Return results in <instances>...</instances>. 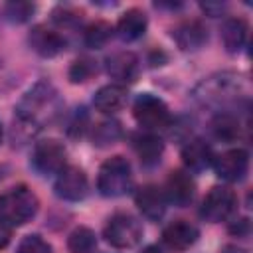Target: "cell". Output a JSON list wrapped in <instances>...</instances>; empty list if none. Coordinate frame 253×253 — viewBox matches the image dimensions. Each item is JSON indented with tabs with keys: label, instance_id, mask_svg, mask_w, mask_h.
<instances>
[{
	"label": "cell",
	"instance_id": "cell-1",
	"mask_svg": "<svg viewBox=\"0 0 253 253\" xmlns=\"http://www.w3.org/2000/svg\"><path fill=\"white\" fill-rule=\"evenodd\" d=\"M61 113V101L57 89L47 81L32 85L16 107V119L40 130L45 123H51Z\"/></svg>",
	"mask_w": 253,
	"mask_h": 253
},
{
	"label": "cell",
	"instance_id": "cell-2",
	"mask_svg": "<svg viewBox=\"0 0 253 253\" xmlns=\"http://www.w3.org/2000/svg\"><path fill=\"white\" fill-rule=\"evenodd\" d=\"M38 196L28 186H14L0 194V217L12 227L32 221L38 213Z\"/></svg>",
	"mask_w": 253,
	"mask_h": 253
},
{
	"label": "cell",
	"instance_id": "cell-3",
	"mask_svg": "<svg viewBox=\"0 0 253 253\" xmlns=\"http://www.w3.org/2000/svg\"><path fill=\"white\" fill-rule=\"evenodd\" d=\"M241 83L235 75H211L194 89V99L204 107H223L239 97Z\"/></svg>",
	"mask_w": 253,
	"mask_h": 253
},
{
	"label": "cell",
	"instance_id": "cell-4",
	"mask_svg": "<svg viewBox=\"0 0 253 253\" xmlns=\"http://www.w3.org/2000/svg\"><path fill=\"white\" fill-rule=\"evenodd\" d=\"M132 186V170L130 162L125 156H111L99 168L97 188L107 198H119L126 194Z\"/></svg>",
	"mask_w": 253,
	"mask_h": 253
},
{
	"label": "cell",
	"instance_id": "cell-5",
	"mask_svg": "<svg viewBox=\"0 0 253 253\" xmlns=\"http://www.w3.org/2000/svg\"><path fill=\"white\" fill-rule=\"evenodd\" d=\"M103 235L107 239V243H111L117 249H130L134 245H138V241L142 239V225L140 221L130 215V213H115L109 217V221L105 223Z\"/></svg>",
	"mask_w": 253,
	"mask_h": 253
},
{
	"label": "cell",
	"instance_id": "cell-6",
	"mask_svg": "<svg viewBox=\"0 0 253 253\" xmlns=\"http://www.w3.org/2000/svg\"><path fill=\"white\" fill-rule=\"evenodd\" d=\"M132 115L136 123L146 130H160L170 126L172 117L162 99H158L152 93H142L132 103Z\"/></svg>",
	"mask_w": 253,
	"mask_h": 253
},
{
	"label": "cell",
	"instance_id": "cell-7",
	"mask_svg": "<svg viewBox=\"0 0 253 253\" xmlns=\"http://www.w3.org/2000/svg\"><path fill=\"white\" fill-rule=\"evenodd\" d=\"M65 162H67V150L59 140L47 138V140H42L34 146L32 164L40 174H43V176L59 174L67 166Z\"/></svg>",
	"mask_w": 253,
	"mask_h": 253
},
{
	"label": "cell",
	"instance_id": "cell-8",
	"mask_svg": "<svg viewBox=\"0 0 253 253\" xmlns=\"http://www.w3.org/2000/svg\"><path fill=\"white\" fill-rule=\"evenodd\" d=\"M235 206H237L235 192L229 190V188H225V186H215L204 198L200 213H202L204 219H208L211 223H217V221L227 219L233 213Z\"/></svg>",
	"mask_w": 253,
	"mask_h": 253
},
{
	"label": "cell",
	"instance_id": "cell-9",
	"mask_svg": "<svg viewBox=\"0 0 253 253\" xmlns=\"http://www.w3.org/2000/svg\"><path fill=\"white\" fill-rule=\"evenodd\" d=\"M53 190L55 194L61 198V200H67V202H79L87 196L89 192V182H87V176L81 168L77 166H65L57 178H55V184H53Z\"/></svg>",
	"mask_w": 253,
	"mask_h": 253
},
{
	"label": "cell",
	"instance_id": "cell-10",
	"mask_svg": "<svg viewBox=\"0 0 253 253\" xmlns=\"http://www.w3.org/2000/svg\"><path fill=\"white\" fill-rule=\"evenodd\" d=\"M215 174L225 182H239L249 170V154L243 148H231L221 156L213 158Z\"/></svg>",
	"mask_w": 253,
	"mask_h": 253
},
{
	"label": "cell",
	"instance_id": "cell-11",
	"mask_svg": "<svg viewBox=\"0 0 253 253\" xmlns=\"http://www.w3.org/2000/svg\"><path fill=\"white\" fill-rule=\"evenodd\" d=\"M194 194H196V184H194V178L190 176V172H186V170L170 172V176L166 180V190H164L166 202H170L178 208H184L194 200Z\"/></svg>",
	"mask_w": 253,
	"mask_h": 253
},
{
	"label": "cell",
	"instance_id": "cell-12",
	"mask_svg": "<svg viewBox=\"0 0 253 253\" xmlns=\"http://www.w3.org/2000/svg\"><path fill=\"white\" fill-rule=\"evenodd\" d=\"M200 237V231L194 223L186 221V219H176L172 223H168L162 231V241L174 249V251H186L190 249Z\"/></svg>",
	"mask_w": 253,
	"mask_h": 253
},
{
	"label": "cell",
	"instance_id": "cell-13",
	"mask_svg": "<svg viewBox=\"0 0 253 253\" xmlns=\"http://www.w3.org/2000/svg\"><path fill=\"white\" fill-rule=\"evenodd\" d=\"M28 42H30L32 49L36 53H40L42 57H53V55H57L65 49V38L59 32L49 30L47 26L32 28Z\"/></svg>",
	"mask_w": 253,
	"mask_h": 253
},
{
	"label": "cell",
	"instance_id": "cell-14",
	"mask_svg": "<svg viewBox=\"0 0 253 253\" xmlns=\"http://www.w3.org/2000/svg\"><path fill=\"white\" fill-rule=\"evenodd\" d=\"M172 40L180 49L194 51L208 42V28L198 20H186L172 30Z\"/></svg>",
	"mask_w": 253,
	"mask_h": 253
},
{
	"label": "cell",
	"instance_id": "cell-15",
	"mask_svg": "<svg viewBox=\"0 0 253 253\" xmlns=\"http://www.w3.org/2000/svg\"><path fill=\"white\" fill-rule=\"evenodd\" d=\"M134 202L138 206V210L142 211L144 217L152 219V221H158L164 211H166V196H164V190H160L158 186H142L136 190L134 194Z\"/></svg>",
	"mask_w": 253,
	"mask_h": 253
},
{
	"label": "cell",
	"instance_id": "cell-16",
	"mask_svg": "<svg viewBox=\"0 0 253 253\" xmlns=\"http://www.w3.org/2000/svg\"><path fill=\"white\" fill-rule=\"evenodd\" d=\"M105 67L107 73L119 81V85L130 83L138 75V57L132 51H117L107 57Z\"/></svg>",
	"mask_w": 253,
	"mask_h": 253
},
{
	"label": "cell",
	"instance_id": "cell-17",
	"mask_svg": "<svg viewBox=\"0 0 253 253\" xmlns=\"http://www.w3.org/2000/svg\"><path fill=\"white\" fill-rule=\"evenodd\" d=\"M126 99H128V93H126V87L125 85L109 83V85H103L95 93L93 105H95L97 111H101L105 115H113V113L121 111L126 105Z\"/></svg>",
	"mask_w": 253,
	"mask_h": 253
},
{
	"label": "cell",
	"instance_id": "cell-18",
	"mask_svg": "<svg viewBox=\"0 0 253 253\" xmlns=\"http://www.w3.org/2000/svg\"><path fill=\"white\" fill-rule=\"evenodd\" d=\"M213 158L215 156H213L211 146L202 138H192L182 148V160H184L186 168L194 170V172H200V170H206L208 166H211Z\"/></svg>",
	"mask_w": 253,
	"mask_h": 253
},
{
	"label": "cell",
	"instance_id": "cell-19",
	"mask_svg": "<svg viewBox=\"0 0 253 253\" xmlns=\"http://www.w3.org/2000/svg\"><path fill=\"white\" fill-rule=\"evenodd\" d=\"M130 146L142 164H156L164 152V142L152 132H136L130 136Z\"/></svg>",
	"mask_w": 253,
	"mask_h": 253
},
{
	"label": "cell",
	"instance_id": "cell-20",
	"mask_svg": "<svg viewBox=\"0 0 253 253\" xmlns=\"http://www.w3.org/2000/svg\"><path fill=\"white\" fill-rule=\"evenodd\" d=\"M146 24H148L146 14L142 10H138V8H130V10H126L119 18L117 34L125 42H134V40H138L146 32Z\"/></svg>",
	"mask_w": 253,
	"mask_h": 253
},
{
	"label": "cell",
	"instance_id": "cell-21",
	"mask_svg": "<svg viewBox=\"0 0 253 253\" xmlns=\"http://www.w3.org/2000/svg\"><path fill=\"white\" fill-rule=\"evenodd\" d=\"M221 40L229 53H237L247 42V22L241 18H229L223 24Z\"/></svg>",
	"mask_w": 253,
	"mask_h": 253
},
{
	"label": "cell",
	"instance_id": "cell-22",
	"mask_svg": "<svg viewBox=\"0 0 253 253\" xmlns=\"http://www.w3.org/2000/svg\"><path fill=\"white\" fill-rule=\"evenodd\" d=\"M210 126H211L213 136L223 142H233L235 138H239V132H241V125H239L237 117L231 113H225V111H219L211 119Z\"/></svg>",
	"mask_w": 253,
	"mask_h": 253
},
{
	"label": "cell",
	"instance_id": "cell-23",
	"mask_svg": "<svg viewBox=\"0 0 253 253\" xmlns=\"http://www.w3.org/2000/svg\"><path fill=\"white\" fill-rule=\"evenodd\" d=\"M123 136V126L119 121H103L99 125L93 126V132H91V138H93V144L97 146H109V144H115L119 138Z\"/></svg>",
	"mask_w": 253,
	"mask_h": 253
},
{
	"label": "cell",
	"instance_id": "cell-24",
	"mask_svg": "<svg viewBox=\"0 0 253 253\" xmlns=\"http://www.w3.org/2000/svg\"><path fill=\"white\" fill-rule=\"evenodd\" d=\"M97 247V237L89 227H75L67 237V249L71 253H93Z\"/></svg>",
	"mask_w": 253,
	"mask_h": 253
},
{
	"label": "cell",
	"instance_id": "cell-25",
	"mask_svg": "<svg viewBox=\"0 0 253 253\" xmlns=\"http://www.w3.org/2000/svg\"><path fill=\"white\" fill-rule=\"evenodd\" d=\"M111 36H113V28H111V24H107L103 20H97L85 28V43L95 49L103 47L111 40Z\"/></svg>",
	"mask_w": 253,
	"mask_h": 253
},
{
	"label": "cell",
	"instance_id": "cell-26",
	"mask_svg": "<svg viewBox=\"0 0 253 253\" xmlns=\"http://www.w3.org/2000/svg\"><path fill=\"white\" fill-rule=\"evenodd\" d=\"M93 75H97V61H93V59L81 57V59L73 61L71 67H69V79H71V83H85Z\"/></svg>",
	"mask_w": 253,
	"mask_h": 253
},
{
	"label": "cell",
	"instance_id": "cell-27",
	"mask_svg": "<svg viewBox=\"0 0 253 253\" xmlns=\"http://www.w3.org/2000/svg\"><path fill=\"white\" fill-rule=\"evenodd\" d=\"M16 253H53V247L38 233H32V235H26L18 247H16Z\"/></svg>",
	"mask_w": 253,
	"mask_h": 253
},
{
	"label": "cell",
	"instance_id": "cell-28",
	"mask_svg": "<svg viewBox=\"0 0 253 253\" xmlns=\"http://www.w3.org/2000/svg\"><path fill=\"white\" fill-rule=\"evenodd\" d=\"M36 6L32 2H8L4 6V14L8 20L16 22V24H22V22H28L34 14Z\"/></svg>",
	"mask_w": 253,
	"mask_h": 253
},
{
	"label": "cell",
	"instance_id": "cell-29",
	"mask_svg": "<svg viewBox=\"0 0 253 253\" xmlns=\"http://www.w3.org/2000/svg\"><path fill=\"white\" fill-rule=\"evenodd\" d=\"M53 20H55L59 26L67 28V26H77V24L81 22V16H79L75 10H71V8H57V10L53 12Z\"/></svg>",
	"mask_w": 253,
	"mask_h": 253
},
{
	"label": "cell",
	"instance_id": "cell-30",
	"mask_svg": "<svg viewBox=\"0 0 253 253\" xmlns=\"http://www.w3.org/2000/svg\"><path fill=\"white\" fill-rule=\"evenodd\" d=\"M85 126H87V115H85V109H77V111L71 115V119H69L67 132L73 134V136H77V134H81V132L85 130Z\"/></svg>",
	"mask_w": 253,
	"mask_h": 253
},
{
	"label": "cell",
	"instance_id": "cell-31",
	"mask_svg": "<svg viewBox=\"0 0 253 253\" xmlns=\"http://www.w3.org/2000/svg\"><path fill=\"white\" fill-rule=\"evenodd\" d=\"M12 239V225L0 217V249H4Z\"/></svg>",
	"mask_w": 253,
	"mask_h": 253
},
{
	"label": "cell",
	"instance_id": "cell-32",
	"mask_svg": "<svg viewBox=\"0 0 253 253\" xmlns=\"http://www.w3.org/2000/svg\"><path fill=\"white\" fill-rule=\"evenodd\" d=\"M229 231L235 233V235H247V233H249V221H247V219H239V221H235V223L229 227Z\"/></svg>",
	"mask_w": 253,
	"mask_h": 253
},
{
	"label": "cell",
	"instance_id": "cell-33",
	"mask_svg": "<svg viewBox=\"0 0 253 253\" xmlns=\"http://www.w3.org/2000/svg\"><path fill=\"white\" fill-rule=\"evenodd\" d=\"M202 10L208 12V14H211V16H217V12L223 10V6L221 4H202Z\"/></svg>",
	"mask_w": 253,
	"mask_h": 253
},
{
	"label": "cell",
	"instance_id": "cell-34",
	"mask_svg": "<svg viewBox=\"0 0 253 253\" xmlns=\"http://www.w3.org/2000/svg\"><path fill=\"white\" fill-rule=\"evenodd\" d=\"M140 253H164V251H162L158 245H146V247H144Z\"/></svg>",
	"mask_w": 253,
	"mask_h": 253
},
{
	"label": "cell",
	"instance_id": "cell-35",
	"mask_svg": "<svg viewBox=\"0 0 253 253\" xmlns=\"http://www.w3.org/2000/svg\"><path fill=\"white\" fill-rule=\"evenodd\" d=\"M2 136H4V130H2V125H0V142H2Z\"/></svg>",
	"mask_w": 253,
	"mask_h": 253
}]
</instances>
